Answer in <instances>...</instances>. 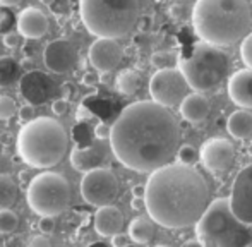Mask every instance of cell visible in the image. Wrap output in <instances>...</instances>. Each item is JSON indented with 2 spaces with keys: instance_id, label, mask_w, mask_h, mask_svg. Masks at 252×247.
<instances>
[{
  "instance_id": "6da1fadb",
  "label": "cell",
  "mask_w": 252,
  "mask_h": 247,
  "mask_svg": "<svg viewBox=\"0 0 252 247\" xmlns=\"http://www.w3.org/2000/svg\"><path fill=\"white\" fill-rule=\"evenodd\" d=\"M108 139L124 167L151 174L173 160L180 143V125L168 108L153 100L136 101L117 117Z\"/></svg>"
},
{
  "instance_id": "7a4b0ae2",
  "label": "cell",
  "mask_w": 252,
  "mask_h": 247,
  "mask_svg": "<svg viewBox=\"0 0 252 247\" xmlns=\"http://www.w3.org/2000/svg\"><path fill=\"white\" fill-rule=\"evenodd\" d=\"M209 190L204 177L187 165H165L151 172L144 185V204L153 221L165 228L196 225L208 208Z\"/></svg>"
},
{
  "instance_id": "3957f363",
  "label": "cell",
  "mask_w": 252,
  "mask_h": 247,
  "mask_svg": "<svg viewBox=\"0 0 252 247\" xmlns=\"http://www.w3.org/2000/svg\"><path fill=\"white\" fill-rule=\"evenodd\" d=\"M252 10L247 0H196L192 24L204 43L228 47L251 30Z\"/></svg>"
},
{
  "instance_id": "277c9868",
  "label": "cell",
  "mask_w": 252,
  "mask_h": 247,
  "mask_svg": "<svg viewBox=\"0 0 252 247\" xmlns=\"http://www.w3.org/2000/svg\"><path fill=\"white\" fill-rule=\"evenodd\" d=\"M69 137L62 124L50 117H38L24 124L17 134V151L33 168H52L65 156Z\"/></svg>"
},
{
  "instance_id": "5b68a950",
  "label": "cell",
  "mask_w": 252,
  "mask_h": 247,
  "mask_svg": "<svg viewBox=\"0 0 252 247\" xmlns=\"http://www.w3.org/2000/svg\"><path fill=\"white\" fill-rule=\"evenodd\" d=\"M196 237L202 247H249L252 225L240 221L232 213L226 197L215 199L196 221Z\"/></svg>"
},
{
  "instance_id": "8992f818",
  "label": "cell",
  "mask_w": 252,
  "mask_h": 247,
  "mask_svg": "<svg viewBox=\"0 0 252 247\" xmlns=\"http://www.w3.org/2000/svg\"><path fill=\"white\" fill-rule=\"evenodd\" d=\"M83 24L96 38H119L139 21V0H79Z\"/></svg>"
},
{
  "instance_id": "52a82bcc",
  "label": "cell",
  "mask_w": 252,
  "mask_h": 247,
  "mask_svg": "<svg viewBox=\"0 0 252 247\" xmlns=\"http://www.w3.org/2000/svg\"><path fill=\"white\" fill-rule=\"evenodd\" d=\"M228 57L220 47L209 43H197L189 55L179 59V70L187 86L196 93H206L225 81L228 74Z\"/></svg>"
},
{
  "instance_id": "ba28073f",
  "label": "cell",
  "mask_w": 252,
  "mask_h": 247,
  "mask_svg": "<svg viewBox=\"0 0 252 247\" xmlns=\"http://www.w3.org/2000/svg\"><path fill=\"white\" fill-rule=\"evenodd\" d=\"M72 199L70 184L63 175L43 172L28 185L26 201L31 211L40 216H57L69 208Z\"/></svg>"
},
{
  "instance_id": "9c48e42d",
  "label": "cell",
  "mask_w": 252,
  "mask_h": 247,
  "mask_svg": "<svg viewBox=\"0 0 252 247\" xmlns=\"http://www.w3.org/2000/svg\"><path fill=\"white\" fill-rule=\"evenodd\" d=\"M187 90L189 86L182 72L175 67L156 70L150 79V94L153 101L165 108L180 105V101L187 96Z\"/></svg>"
},
{
  "instance_id": "30bf717a",
  "label": "cell",
  "mask_w": 252,
  "mask_h": 247,
  "mask_svg": "<svg viewBox=\"0 0 252 247\" xmlns=\"http://www.w3.org/2000/svg\"><path fill=\"white\" fill-rule=\"evenodd\" d=\"M119 181L108 168H94L86 172L81 181V196L91 206H105L117 197Z\"/></svg>"
},
{
  "instance_id": "8fae6325",
  "label": "cell",
  "mask_w": 252,
  "mask_h": 247,
  "mask_svg": "<svg viewBox=\"0 0 252 247\" xmlns=\"http://www.w3.org/2000/svg\"><path fill=\"white\" fill-rule=\"evenodd\" d=\"M19 91L31 107L45 105L57 91V84L43 70H28L19 79Z\"/></svg>"
},
{
  "instance_id": "7c38bea8",
  "label": "cell",
  "mask_w": 252,
  "mask_h": 247,
  "mask_svg": "<svg viewBox=\"0 0 252 247\" xmlns=\"http://www.w3.org/2000/svg\"><path fill=\"white\" fill-rule=\"evenodd\" d=\"M228 201L232 213L240 221L252 225V165H247L237 174Z\"/></svg>"
},
{
  "instance_id": "4fadbf2b",
  "label": "cell",
  "mask_w": 252,
  "mask_h": 247,
  "mask_svg": "<svg viewBox=\"0 0 252 247\" xmlns=\"http://www.w3.org/2000/svg\"><path fill=\"white\" fill-rule=\"evenodd\" d=\"M43 61L52 72L65 74L77 65V48L67 38H57L45 47Z\"/></svg>"
},
{
  "instance_id": "5bb4252c",
  "label": "cell",
  "mask_w": 252,
  "mask_h": 247,
  "mask_svg": "<svg viewBox=\"0 0 252 247\" xmlns=\"http://www.w3.org/2000/svg\"><path fill=\"white\" fill-rule=\"evenodd\" d=\"M199 158L204 167L211 172H225L235 161V148L228 139L223 137H213L206 141L201 148Z\"/></svg>"
},
{
  "instance_id": "9a60e30c",
  "label": "cell",
  "mask_w": 252,
  "mask_h": 247,
  "mask_svg": "<svg viewBox=\"0 0 252 247\" xmlns=\"http://www.w3.org/2000/svg\"><path fill=\"white\" fill-rule=\"evenodd\" d=\"M124 50L117 40L112 38H96L90 47V62L94 69L101 72H112L122 62Z\"/></svg>"
},
{
  "instance_id": "2e32d148",
  "label": "cell",
  "mask_w": 252,
  "mask_h": 247,
  "mask_svg": "<svg viewBox=\"0 0 252 247\" xmlns=\"http://www.w3.org/2000/svg\"><path fill=\"white\" fill-rule=\"evenodd\" d=\"M17 33L28 40H38L48 30V19L43 14V10L36 7H26L19 12L16 19Z\"/></svg>"
},
{
  "instance_id": "e0dca14e",
  "label": "cell",
  "mask_w": 252,
  "mask_h": 247,
  "mask_svg": "<svg viewBox=\"0 0 252 247\" xmlns=\"http://www.w3.org/2000/svg\"><path fill=\"white\" fill-rule=\"evenodd\" d=\"M228 96L240 108L252 107V70H237L228 79Z\"/></svg>"
},
{
  "instance_id": "ac0fdd59",
  "label": "cell",
  "mask_w": 252,
  "mask_h": 247,
  "mask_svg": "<svg viewBox=\"0 0 252 247\" xmlns=\"http://www.w3.org/2000/svg\"><path fill=\"white\" fill-rule=\"evenodd\" d=\"M106 158V153L101 146H74L70 151V165L77 172H91L94 168H100Z\"/></svg>"
},
{
  "instance_id": "d6986e66",
  "label": "cell",
  "mask_w": 252,
  "mask_h": 247,
  "mask_svg": "<svg viewBox=\"0 0 252 247\" xmlns=\"http://www.w3.org/2000/svg\"><path fill=\"white\" fill-rule=\"evenodd\" d=\"M124 227V215L117 206L105 204L94 213V228L101 237H113Z\"/></svg>"
},
{
  "instance_id": "ffe728a7",
  "label": "cell",
  "mask_w": 252,
  "mask_h": 247,
  "mask_svg": "<svg viewBox=\"0 0 252 247\" xmlns=\"http://www.w3.org/2000/svg\"><path fill=\"white\" fill-rule=\"evenodd\" d=\"M211 112V103L202 93H187V96L180 101V115L187 122H202L208 119Z\"/></svg>"
},
{
  "instance_id": "44dd1931",
  "label": "cell",
  "mask_w": 252,
  "mask_h": 247,
  "mask_svg": "<svg viewBox=\"0 0 252 247\" xmlns=\"http://www.w3.org/2000/svg\"><path fill=\"white\" fill-rule=\"evenodd\" d=\"M226 129L235 139L252 137V114L247 110H237L226 119Z\"/></svg>"
},
{
  "instance_id": "7402d4cb",
  "label": "cell",
  "mask_w": 252,
  "mask_h": 247,
  "mask_svg": "<svg viewBox=\"0 0 252 247\" xmlns=\"http://www.w3.org/2000/svg\"><path fill=\"white\" fill-rule=\"evenodd\" d=\"M129 237L134 241V244H148L155 237V225H153L151 218H134L129 225Z\"/></svg>"
},
{
  "instance_id": "603a6c76",
  "label": "cell",
  "mask_w": 252,
  "mask_h": 247,
  "mask_svg": "<svg viewBox=\"0 0 252 247\" xmlns=\"http://www.w3.org/2000/svg\"><path fill=\"white\" fill-rule=\"evenodd\" d=\"M23 77L19 62L12 57H0V88H12Z\"/></svg>"
},
{
  "instance_id": "cb8c5ba5",
  "label": "cell",
  "mask_w": 252,
  "mask_h": 247,
  "mask_svg": "<svg viewBox=\"0 0 252 247\" xmlns=\"http://www.w3.org/2000/svg\"><path fill=\"white\" fill-rule=\"evenodd\" d=\"M143 86V76L137 70L127 69L117 76V90L122 94H136Z\"/></svg>"
},
{
  "instance_id": "d4e9b609",
  "label": "cell",
  "mask_w": 252,
  "mask_h": 247,
  "mask_svg": "<svg viewBox=\"0 0 252 247\" xmlns=\"http://www.w3.org/2000/svg\"><path fill=\"white\" fill-rule=\"evenodd\" d=\"M17 199V185L7 174H0V210H9Z\"/></svg>"
},
{
  "instance_id": "484cf974",
  "label": "cell",
  "mask_w": 252,
  "mask_h": 247,
  "mask_svg": "<svg viewBox=\"0 0 252 247\" xmlns=\"http://www.w3.org/2000/svg\"><path fill=\"white\" fill-rule=\"evenodd\" d=\"M19 227V218L14 211L0 210V234H12Z\"/></svg>"
},
{
  "instance_id": "4316f807",
  "label": "cell",
  "mask_w": 252,
  "mask_h": 247,
  "mask_svg": "<svg viewBox=\"0 0 252 247\" xmlns=\"http://www.w3.org/2000/svg\"><path fill=\"white\" fill-rule=\"evenodd\" d=\"M177 160L180 165H187V167H192L197 160H199V151L196 150L190 144H184L177 150Z\"/></svg>"
},
{
  "instance_id": "83f0119b",
  "label": "cell",
  "mask_w": 252,
  "mask_h": 247,
  "mask_svg": "<svg viewBox=\"0 0 252 247\" xmlns=\"http://www.w3.org/2000/svg\"><path fill=\"white\" fill-rule=\"evenodd\" d=\"M151 63L156 67V69H172L173 63H175V55L172 52H166V50H161V52H155L151 55Z\"/></svg>"
},
{
  "instance_id": "f1b7e54d",
  "label": "cell",
  "mask_w": 252,
  "mask_h": 247,
  "mask_svg": "<svg viewBox=\"0 0 252 247\" xmlns=\"http://www.w3.org/2000/svg\"><path fill=\"white\" fill-rule=\"evenodd\" d=\"M19 110L16 101L10 96H0V121H9Z\"/></svg>"
},
{
  "instance_id": "f546056e",
  "label": "cell",
  "mask_w": 252,
  "mask_h": 247,
  "mask_svg": "<svg viewBox=\"0 0 252 247\" xmlns=\"http://www.w3.org/2000/svg\"><path fill=\"white\" fill-rule=\"evenodd\" d=\"M14 24H16V16L12 14V10L9 7L0 5V34L10 33Z\"/></svg>"
},
{
  "instance_id": "4dcf8cb0",
  "label": "cell",
  "mask_w": 252,
  "mask_h": 247,
  "mask_svg": "<svg viewBox=\"0 0 252 247\" xmlns=\"http://www.w3.org/2000/svg\"><path fill=\"white\" fill-rule=\"evenodd\" d=\"M76 5V0H52L50 2V10L53 16H67L70 10Z\"/></svg>"
},
{
  "instance_id": "1f68e13d",
  "label": "cell",
  "mask_w": 252,
  "mask_h": 247,
  "mask_svg": "<svg viewBox=\"0 0 252 247\" xmlns=\"http://www.w3.org/2000/svg\"><path fill=\"white\" fill-rule=\"evenodd\" d=\"M240 59L247 69L252 70V33L244 36L242 45H240Z\"/></svg>"
},
{
  "instance_id": "d6a6232c",
  "label": "cell",
  "mask_w": 252,
  "mask_h": 247,
  "mask_svg": "<svg viewBox=\"0 0 252 247\" xmlns=\"http://www.w3.org/2000/svg\"><path fill=\"white\" fill-rule=\"evenodd\" d=\"M38 228H40L43 234H52L55 230V221H53L52 216H41L40 223H38Z\"/></svg>"
},
{
  "instance_id": "836d02e7",
  "label": "cell",
  "mask_w": 252,
  "mask_h": 247,
  "mask_svg": "<svg viewBox=\"0 0 252 247\" xmlns=\"http://www.w3.org/2000/svg\"><path fill=\"white\" fill-rule=\"evenodd\" d=\"M67 110H69V101H67V100H63V98H62V100H55V101H53L52 112L55 115H59V117H60V115H65Z\"/></svg>"
},
{
  "instance_id": "e575fe53",
  "label": "cell",
  "mask_w": 252,
  "mask_h": 247,
  "mask_svg": "<svg viewBox=\"0 0 252 247\" xmlns=\"http://www.w3.org/2000/svg\"><path fill=\"white\" fill-rule=\"evenodd\" d=\"M17 114H19V119L23 121L24 124L31 122L34 119V108L31 107V105H24L23 108H19L17 110Z\"/></svg>"
},
{
  "instance_id": "d590c367",
  "label": "cell",
  "mask_w": 252,
  "mask_h": 247,
  "mask_svg": "<svg viewBox=\"0 0 252 247\" xmlns=\"http://www.w3.org/2000/svg\"><path fill=\"white\" fill-rule=\"evenodd\" d=\"M94 137H98V139H108L110 137V125L108 124H98L96 127H94Z\"/></svg>"
},
{
  "instance_id": "8d00e7d4",
  "label": "cell",
  "mask_w": 252,
  "mask_h": 247,
  "mask_svg": "<svg viewBox=\"0 0 252 247\" xmlns=\"http://www.w3.org/2000/svg\"><path fill=\"white\" fill-rule=\"evenodd\" d=\"M91 117H93V114H91L90 108L84 107V105H79V108H77V112H76V121L86 122V121H90Z\"/></svg>"
},
{
  "instance_id": "74e56055",
  "label": "cell",
  "mask_w": 252,
  "mask_h": 247,
  "mask_svg": "<svg viewBox=\"0 0 252 247\" xmlns=\"http://www.w3.org/2000/svg\"><path fill=\"white\" fill-rule=\"evenodd\" d=\"M3 45H5L7 48H16L17 45H19V34L16 33H5L3 34Z\"/></svg>"
},
{
  "instance_id": "f35d334b",
  "label": "cell",
  "mask_w": 252,
  "mask_h": 247,
  "mask_svg": "<svg viewBox=\"0 0 252 247\" xmlns=\"http://www.w3.org/2000/svg\"><path fill=\"white\" fill-rule=\"evenodd\" d=\"M28 247H52V244H50V241H48V237H45V235H36V237L31 239Z\"/></svg>"
},
{
  "instance_id": "ab89813d",
  "label": "cell",
  "mask_w": 252,
  "mask_h": 247,
  "mask_svg": "<svg viewBox=\"0 0 252 247\" xmlns=\"http://www.w3.org/2000/svg\"><path fill=\"white\" fill-rule=\"evenodd\" d=\"M74 93H76V88L70 83H63L62 88H60V94H62L63 100H67V101H69V98H72Z\"/></svg>"
},
{
  "instance_id": "60d3db41",
  "label": "cell",
  "mask_w": 252,
  "mask_h": 247,
  "mask_svg": "<svg viewBox=\"0 0 252 247\" xmlns=\"http://www.w3.org/2000/svg\"><path fill=\"white\" fill-rule=\"evenodd\" d=\"M83 83L88 84V86H94V84L100 83V76L96 72H86L83 76Z\"/></svg>"
},
{
  "instance_id": "b9f144b4",
  "label": "cell",
  "mask_w": 252,
  "mask_h": 247,
  "mask_svg": "<svg viewBox=\"0 0 252 247\" xmlns=\"http://www.w3.org/2000/svg\"><path fill=\"white\" fill-rule=\"evenodd\" d=\"M127 244H129V241H127L126 235L120 234V232H119V234H115V235L112 237V246H113V247H126Z\"/></svg>"
},
{
  "instance_id": "7bdbcfd3",
  "label": "cell",
  "mask_w": 252,
  "mask_h": 247,
  "mask_svg": "<svg viewBox=\"0 0 252 247\" xmlns=\"http://www.w3.org/2000/svg\"><path fill=\"white\" fill-rule=\"evenodd\" d=\"M144 206H146V204H144V197H132V201H130V208H132V210H144Z\"/></svg>"
},
{
  "instance_id": "ee69618b",
  "label": "cell",
  "mask_w": 252,
  "mask_h": 247,
  "mask_svg": "<svg viewBox=\"0 0 252 247\" xmlns=\"http://www.w3.org/2000/svg\"><path fill=\"white\" fill-rule=\"evenodd\" d=\"M134 197H144V185H134L132 187Z\"/></svg>"
},
{
  "instance_id": "f6af8a7d",
  "label": "cell",
  "mask_w": 252,
  "mask_h": 247,
  "mask_svg": "<svg viewBox=\"0 0 252 247\" xmlns=\"http://www.w3.org/2000/svg\"><path fill=\"white\" fill-rule=\"evenodd\" d=\"M19 65H21V69H33V67H34V62H33V59L26 57L23 62H19Z\"/></svg>"
},
{
  "instance_id": "bcb514c9",
  "label": "cell",
  "mask_w": 252,
  "mask_h": 247,
  "mask_svg": "<svg viewBox=\"0 0 252 247\" xmlns=\"http://www.w3.org/2000/svg\"><path fill=\"white\" fill-rule=\"evenodd\" d=\"M21 3V0H0V5L2 7H12V5H17Z\"/></svg>"
},
{
  "instance_id": "7dc6e473",
  "label": "cell",
  "mask_w": 252,
  "mask_h": 247,
  "mask_svg": "<svg viewBox=\"0 0 252 247\" xmlns=\"http://www.w3.org/2000/svg\"><path fill=\"white\" fill-rule=\"evenodd\" d=\"M28 177H30V172H28V170H23L19 174V179H21V182H23V184H28V181H30Z\"/></svg>"
},
{
  "instance_id": "c3c4849f",
  "label": "cell",
  "mask_w": 252,
  "mask_h": 247,
  "mask_svg": "<svg viewBox=\"0 0 252 247\" xmlns=\"http://www.w3.org/2000/svg\"><path fill=\"white\" fill-rule=\"evenodd\" d=\"M182 247H202L197 241H187Z\"/></svg>"
},
{
  "instance_id": "681fc988",
  "label": "cell",
  "mask_w": 252,
  "mask_h": 247,
  "mask_svg": "<svg viewBox=\"0 0 252 247\" xmlns=\"http://www.w3.org/2000/svg\"><path fill=\"white\" fill-rule=\"evenodd\" d=\"M110 79V72H101L100 76V83H106V81Z\"/></svg>"
},
{
  "instance_id": "f907efd6",
  "label": "cell",
  "mask_w": 252,
  "mask_h": 247,
  "mask_svg": "<svg viewBox=\"0 0 252 247\" xmlns=\"http://www.w3.org/2000/svg\"><path fill=\"white\" fill-rule=\"evenodd\" d=\"M90 247H106V246L101 244V242H98V244H93V246H90Z\"/></svg>"
},
{
  "instance_id": "816d5d0a",
  "label": "cell",
  "mask_w": 252,
  "mask_h": 247,
  "mask_svg": "<svg viewBox=\"0 0 252 247\" xmlns=\"http://www.w3.org/2000/svg\"><path fill=\"white\" fill-rule=\"evenodd\" d=\"M126 247H137V244H127Z\"/></svg>"
},
{
  "instance_id": "f5cc1de1",
  "label": "cell",
  "mask_w": 252,
  "mask_h": 247,
  "mask_svg": "<svg viewBox=\"0 0 252 247\" xmlns=\"http://www.w3.org/2000/svg\"><path fill=\"white\" fill-rule=\"evenodd\" d=\"M156 247H168V246H156Z\"/></svg>"
},
{
  "instance_id": "db71d44e",
  "label": "cell",
  "mask_w": 252,
  "mask_h": 247,
  "mask_svg": "<svg viewBox=\"0 0 252 247\" xmlns=\"http://www.w3.org/2000/svg\"><path fill=\"white\" fill-rule=\"evenodd\" d=\"M251 28H252V17H251Z\"/></svg>"
}]
</instances>
